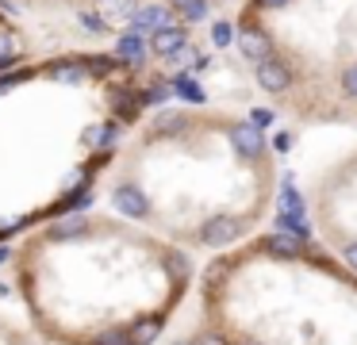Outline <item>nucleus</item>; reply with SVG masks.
Returning a JSON list of instances; mask_svg holds the SVG:
<instances>
[{"instance_id":"4468645a","label":"nucleus","mask_w":357,"mask_h":345,"mask_svg":"<svg viewBox=\"0 0 357 345\" xmlns=\"http://www.w3.org/2000/svg\"><path fill=\"white\" fill-rule=\"evenodd\" d=\"M96 345H131V337H123V334H119V330H112V334H104V337H100V342H96Z\"/></svg>"},{"instance_id":"ddd939ff","label":"nucleus","mask_w":357,"mask_h":345,"mask_svg":"<svg viewBox=\"0 0 357 345\" xmlns=\"http://www.w3.org/2000/svg\"><path fill=\"white\" fill-rule=\"evenodd\" d=\"M250 123H254V127H269V123H273V112H269V107H254V112H250Z\"/></svg>"},{"instance_id":"2eb2a0df","label":"nucleus","mask_w":357,"mask_h":345,"mask_svg":"<svg viewBox=\"0 0 357 345\" xmlns=\"http://www.w3.org/2000/svg\"><path fill=\"white\" fill-rule=\"evenodd\" d=\"M81 230H85V219H70L58 227V234H81Z\"/></svg>"},{"instance_id":"6ab92c4d","label":"nucleus","mask_w":357,"mask_h":345,"mask_svg":"<svg viewBox=\"0 0 357 345\" xmlns=\"http://www.w3.org/2000/svg\"><path fill=\"white\" fill-rule=\"evenodd\" d=\"M4 257H8V250H0V261H4Z\"/></svg>"},{"instance_id":"423d86ee","label":"nucleus","mask_w":357,"mask_h":345,"mask_svg":"<svg viewBox=\"0 0 357 345\" xmlns=\"http://www.w3.org/2000/svg\"><path fill=\"white\" fill-rule=\"evenodd\" d=\"M185 46V31H158L154 35V54H177Z\"/></svg>"},{"instance_id":"dca6fc26","label":"nucleus","mask_w":357,"mask_h":345,"mask_svg":"<svg viewBox=\"0 0 357 345\" xmlns=\"http://www.w3.org/2000/svg\"><path fill=\"white\" fill-rule=\"evenodd\" d=\"M342 257H346V265H349V268H354V273H357V242H349L346 250H342Z\"/></svg>"},{"instance_id":"6e6552de","label":"nucleus","mask_w":357,"mask_h":345,"mask_svg":"<svg viewBox=\"0 0 357 345\" xmlns=\"http://www.w3.org/2000/svg\"><path fill=\"white\" fill-rule=\"evenodd\" d=\"M169 23V12H162V8H142V12H135V27H165Z\"/></svg>"},{"instance_id":"0eeeda50","label":"nucleus","mask_w":357,"mask_h":345,"mask_svg":"<svg viewBox=\"0 0 357 345\" xmlns=\"http://www.w3.org/2000/svg\"><path fill=\"white\" fill-rule=\"evenodd\" d=\"M119 54H123L135 69H142V61H146V54H142V38H135V35L119 38Z\"/></svg>"},{"instance_id":"a211bd4d","label":"nucleus","mask_w":357,"mask_h":345,"mask_svg":"<svg viewBox=\"0 0 357 345\" xmlns=\"http://www.w3.org/2000/svg\"><path fill=\"white\" fill-rule=\"evenodd\" d=\"M273 146H277V150H288V146H292V135H277V142H273Z\"/></svg>"},{"instance_id":"f257e3e1","label":"nucleus","mask_w":357,"mask_h":345,"mask_svg":"<svg viewBox=\"0 0 357 345\" xmlns=\"http://www.w3.org/2000/svg\"><path fill=\"white\" fill-rule=\"evenodd\" d=\"M227 135H231L234 146H238L242 158H261V150H265L261 127H254V123H231V127H227Z\"/></svg>"},{"instance_id":"f3484780","label":"nucleus","mask_w":357,"mask_h":345,"mask_svg":"<svg viewBox=\"0 0 357 345\" xmlns=\"http://www.w3.org/2000/svg\"><path fill=\"white\" fill-rule=\"evenodd\" d=\"M196 345H227V342H223V337H219V334H204V337H200V342H196Z\"/></svg>"},{"instance_id":"7ed1b4c3","label":"nucleus","mask_w":357,"mask_h":345,"mask_svg":"<svg viewBox=\"0 0 357 345\" xmlns=\"http://www.w3.org/2000/svg\"><path fill=\"white\" fill-rule=\"evenodd\" d=\"M265 250L277 253V257H300V253H303V238H300V234H296V238L269 234V238H265Z\"/></svg>"},{"instance_id":"9b49d317","label":"nucleus","mask_w":357,"mask_h":345,"mask_svg":"<svg viewBox=\"0 0 357 345\" xmlns=\"http://www.w3.org/2000/svg\"><path fill=\"white\" fill-rule=\"evenodd\" d=\"M165 96H169V84H165V81H154L146 89V104H162Z\"/></svg>"},{"instance_id":"20e7f679","label":"nucleus","mask_w":357,"mask_h":345,"mask_svg":"<svg viewBox=\"0 0 357 345\" xmlns=\"http://www.w3.org/2000/svg\"><path fill=\"white\" fill-rule=\"evenodd\" d=\"M116 207H123L127 215H146V196L135 188H116Z\"/></svg>"},{"instance_id":"f8f14e48","label":"nucleus","mask_w":357,"mask_h":345,"mask_svg":"<svg viewBox=\"0 0 357 345\" xmlns=\"http://www.w3.org/2000/svg\"><path fill=\"white\" fill-rule=\"evenodd\" d=\"M300 211H303L300 196H296V192H292V188H288V184H284V215H296V219H300Z\"/></svg>"},{"instance_id":"f03ea898","label":"nucleus","mask_w":357,"mask_h":345,"mask_svg":"<svg viewBox=\"0 0 357 345\" xmlns=\"http://www.w3.org/2000/svg\"><path fill=\"white\" fill-rule=\"evenodd\" d=\"M238 234H242V222H234V219H227V215H219V219L204 222L200 242H208V245H223V242H234Z\"/></svg>"},{"instance_id":"aec40b11","label":"nucleus","mask_w":357,"mask_h":345,"mask_svg":"<svg viewBox=\"0 0 357 345\" xmlns=\"http://www.w3.org/2000/svg\"><path fill=\"white\" fill-rule=\"evenodd\" d=\"M177 345H192V342H177Z\"/></svg>"},{"instance_id":"39448f33","label":"nucleus","mask_w":357,"mask_h":345,"mask_svg":"<svg viewBox=\"0 0 357 345\" xmlns=\"http://www.w3.org/2000/svg\"><path fill=\"white\" fill-rule=\"evenodd\" d=\"M188 127V115H177V112H162L154 119V135H181Z\"/></svg>"},{"instance_id":"9d476101","label":"nucleus","mask_w":357,"mask_h":345,"mask_svg":"<svg viewBox=\"0 0 357 345\" xmlns=\"http://www.w3.org/2000/svg\"><path fill=\"white\" fill-rule=\"evenodd\" d=\"M173 92H177V96H185V100H196V104H200V100H204L200 84H196L192 77H185V73H181L177 81H173Z\"/></svg>"},{"instance_id":"1a4fd4ad","label":"nucleus","mask_w":357,"mask_h":345,"mask_svg":"<svg viewBox=\"0 0 357 345\" xmlns=\"http://www.w3.org/2000/svg\"><path fill=\"white\" fill-rule=\"evenodd\" d=\"M158 330H162V319H150V322H142V326H135L131 345H150L158 337Z\"/></svg>"}]
</instances>
